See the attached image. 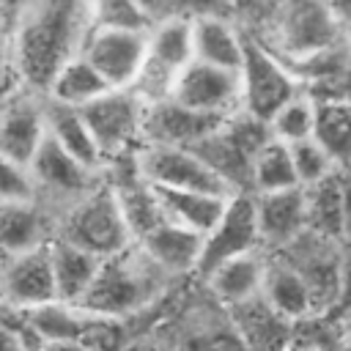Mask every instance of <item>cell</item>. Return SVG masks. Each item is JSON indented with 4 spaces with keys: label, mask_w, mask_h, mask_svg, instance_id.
<instances>
[{
    "label": "cell",
    "mask_w": 351,
    "mask_h": 351,
    "mask_svg": "<svg viewBox=\"0 0 351 351\" xmlns=\"http://www.w3.org/2000/svg\"><path fill=\"white\" fill-rule=\"evenodd\" d=\"M346 181L340 167L304 186V230L343 244L346 239Z\"/></svg>",
    "instance_id": "19"
},
{
    "label": "cell",
    "mask_w": 351,
    "mask_h": 351,
    "mask_svg": "<svg viewBox=\"0 0 351 351\" xmlns=\"http://www.w3.org/2000/svg\"><path fill=\"white\" fill-rule=\"evenodd\" d=\"M47 244V219L33 200H0V255Z\"/></svg>",
    "instance_id": "27"
},
{
    "label": "cell",
    "mask_w": 351,
    "mask_h": 351,
    "mask_svg": "<svg viewBox=\"0 0 351 351\" xmlns=\"http://www.w3.org/2000/svg\"><path fill=\"white\" fill-rule=\"evenodd\" d=\"M288 151H291V162H293V173H296L299 186H310L340 167L313 137L288 143Z\"/></svg>",
    "instance_id": "34"
},
{
    "label": "cell",
    "mask_w": 351,
    "mask_h": 351,
    "mask_svg": "<svg viewBox=\"0 0 351 351\" xmlns=\"http://www.w3.org/2000/svg\"><path fill=\"white\" fill-rule=\"evenodd\" d=\"M310 137L337 165H343L346 156H348V143H351L348 99H321V101H313V129H310Z\"/></svg>",
    "instance_id": "30"
},
{
    "label": "cell",
    "mask_w": 351,
    "mask_h": 351,
    "mask_svg": "<svg viewBox=\"0 0 351 351\" xmlns=\"http://www.w3.org/2000/svg\"><path fill=\"white\" fill-rule=\"evenodd\" d=\"M302 85L291 77L282 60L263 44L244 38L241 41V66H239V104L244 112L269 121L285 101H291Z\"/></svg>",
    "instance_id": "5"
},
{
    "label": "cell",
    "mask_w": 351,
    "mask_h": 351,
    "mask_svg": "<svg viewBox=\"0 0 351 351\" xmlns=\"http://www.w3.org/2000/svg\"><path fill=\"white\" fill-rule=\"evenodd\" d=\"M5 63H8V25L0 16V77L5 71Z\"/></svg>",
    "instance_id": "42"
},
{
    "label": "cell",
    "mask_w": 351,
    "mask_h": 351,
    "mask_svg": "<svg viewBox=\"0 0 351 351\" xmlns=\"http://www.w3.org/2000/svg\"><path fill=\"white\" fill-rule=\"evenodd\" d=\"M343 27L329 14L326 0H285L277 14V58H304L340 44Z\"/></svg>",
    "instance_id": "11"
},
{
    "label": "cell",
    "mask_w": 351,
    "mask_h": 351,
    "mask_svg": "<svg viewBox=\"0 0 351 351\" xmlns=\"http://www.w3.org/2000/svg\"><path fill=\"white\" fill-rule=\"evenodd\" d=\"M47 252H49V269H52V282H55V299L77 304L82 293L88 291V285L93 282L101 258L63 239L47 241Z\"/></svg>",
    "instance_id": "22"
},
{
    "label": "cell",
    "mask_w": 351,
    "mask_h": 351,
    "mask_svg": "<svg viewBox=\"0 0 351 351\" xmlns=\"http://www.w3.org/2000/svg\"><path fill=\"white\" fill-rule=\"evenodd\" d=\"M36 184L25 165L0 156V200H33Z\"/></svg>",
    "instance_id": "35"
},
{
    "label": "cell",
    "mask_w": 351,
    "mask_h": 351,
    "mask_svg": "<svg viewBox=\"0 0 351 351\" xmlns=\"http://www.w3.org/2000/svg\"><path fill=\"white\" fill-rule=\"evenodd\" d=\"M151 186V184H148ZM165 219L203 236L219 217L225 200L222 195H208V192H195V189H167V186H151Z\"/></svg>",
    "instance_id": "25"
},
{
    "label": "cell",
    "mask_w": 351,
    "mask_h": 351,
    "mask_svg": "<svg viewBox=\"0 0 351 351\" xmlns=\"http://www.w3.org/2000/svg\"><path fill=\"white\" fill-rule=\"evenodd\" d=\"M189 36H192V60H203L219 69L239 71L244 38L228 25L225 16H217V14L192 16Z\"/></svg>",
    "instance_id": "23"
},
{
    "label": "cell",
    "mask_w": 351,
    "mask_h": 351,
    "mask_svg": "<svg viewBox=\"0 0 351 351\" xmlns=\"http://www.w3.org/2000/svg\"><path fill=\"white\" fill-rule=\"evenodd\" d=\"M225 115L214 112H197L189 110L173 99H162L154 104L143 107V121H140V137L148 140V145H176V148H189L200 137H206L214 126L222 123Z\"/></svg>",
    "instance_id": "15"
},
{
    "label": "cell",
    "mask_w": 351,
    "mask_h": 351,
    "mask_svg": "<svg viewBox=\"0 0 351 351\" xmlns=\"http://www.w3.org/2000/svg\"><path fill=\"white\" fill-rule=\"evenodd\" d=\"M137 173L151 186H167V189H195L208 195H233V189L211 173L189 148L176 145H145L134 154Z\"/></svg>",
    "instance_id": "10"
},
{
    "label": "cell",
    "mask_w": 351,
    "mask_h": 351,
    "mask_svg": "<svg viewBox=\"0 0 351 351\" xmlns=\"http://www.w3.org/2000/svg\"><path fill=\"white\" fill-rule=\"evenodd\" d=\"M148 30L132 27H90L80 55L99 71L110 88H129L145 58Z\"/></svg>",
    "instance_id": "12"
},
{
    "label": "cell",
    "mask_w": 351,
    "mask_h": 351,
    "mask_svg": "<svg viewBox=\"0 0 351 351\" xmlns=\"http://www.w3.org/2000/svg\"><path fill=\"white\" fill-rule=\"evenodd\" d=\"M41 351H88V348L74 343V340H44Z\"/></svg>",
    "instance_id": "40"
},
{
    "label": "cell",
    "mask_w": 351,
    "mask_h": 351,
    "mask_svg": "<svg viewBox=\"0 0 351 351\" xmlns=\"http://www.w3.org/2000/svg\"><path fill=\"white\" fill-rule=\"evenodd\" d=\"M167 99L197 112L230 115V110L239 104V71L189 60L178 71Z\"/></svg>",
    "instance_id": "13"
},
{
    "label": "cell",
    "mask_w": 351,
    "mask_h": 351,
    "mask_svg": "<svg viewBox=\"0 0 351 351\" xmlns=\"http://www.w3.org/2000/svg\"><path fill=\"white\" fill-rule=\"evenodd\" d=\"M280 250H282L280 258L288 261L304 280L310 299H313V315L329 313L343 296V282H346L340 244L318 233L302 230Z\"/></svg>",
    "instance_id": "7"
},
{
    "label": "cell",
    "mask_w": 351,
    "mask_h": 351,
    "mask_svg": "<svg viewBox=\"0 0 351 351\" xmlns=\"http://www.w3.org/2000/svg\"><path fill=\"white\" fill-rule=\"evenodd\" d=\"M261 277H263V261L255 252H244L208 271L206 282L211 285L214 296L230 307L255 296L261 291Z\"/></svg>",
    "instance_id": "28"
},
{
    "label": "cell",
    "mask_w": 351,
    "mask_h": 351,
    "mask_svg": "<svg viewBox=\"0 0 351 351\" xmlns=\"http://www.w3.org/2000/svg\"><path fill=\"white\" fill-rule=\"evenodd\" d=\"M110 90V85L99 77V71L77 52L74 58H69L49 80L47 93L52 101L69 104V107H82L90 99H96L99 93Z\"/></svg>",
    "instance_id": "29"
},
{
    "label": "cell",
    "mask_w": 351,
    "mask_h": 351,
    "mask_svg": "<svg viewBox=\"0 0 351 351\" xmlns=\"http://www.w3.org/2000/svg\"><path fill=\"white\" fill-rule=\"evenodd\" d=\"M134 3L143 8V14L151 19V25H154V19L167 16V0H134Z\"/></svg>",
    "instance_id": "38"
},
{
    "label": "cell",
    "mask_w": 351,
    "mask_h": 351,
    "mask_svg": "<svg viewBox=\"0 0 351 351\" xmlns=\"http://www.w3.org/2000/svg\"><path fill=\"white\" fill-rule=\"evenodd\" d=\"M27 0H0V16L5 19V25L11 27V22H14V16L19 14V8L25 5Z\"/></svg>",
    "instance_id": "41"
},
{
    "label": "cell",
    "mask_w": 351,
    "mask_h": 351,
    "mask_svg": "<svg viewBox=\"0 0 351 351\" xmlns=\"http://www.w3.org/2000/svg\"><path fill=\"white\" fill-rule=\"evenodd\" d=\"M11 55L30 88L49 85L52 74L80 52L90 30L82 0H27L14 16Z\"/></svg>",
    "instance_id": "1"
},
{
    "label": "cell",
    "mask_w": 351,
    "mask_h": 351,
    "mask_svg": "<svg viewBox=\"0 0 351 351\" xmlns=\"http://www.w3.org/2000/svg\"><path fill=\"white\" fill-rule=\"evenodd\" d=\"M228 8V0H167V16L178 14V16H203V14H217L222 16V11Z\"/></svg>",
    "instance_id": "36"
},
{
    "label": "cell",
    "mask_w": 351,
    "mask_h": 351,
    "mask_svg": "<svg viewBox=\"0 0 351 351\" xmlns=\"http://www.w3.org/2000/svg\"><path fill=\"white\" fill-rule=\"evenodd\" d=\"M165 274L167 271H162L132 241L126 250L99 261L96 277L77 304L85 310L110 315V318H123V315L145 307L156 296Z\"/></svg>",
    "instance_id": "2"
},
{
    "label": "cell",
    "mask_w": 351,
    "mask_h": 351,
    "mask_svg": "<svg viewBox=\"0 0 351 351\" xmlns=\"http://www.w3.org/2000/svg\"><path fill=\"white\" fill-rule=\"evenodd\" d=\"M134 244L167 274L195 271V263L200 255V236L170 222V219H162L156 228H151Z\"/></svg>",
    "instance_id": "20"
},
{
    "label": "cell",
    "mask_w": 351,
    "mask_h": 351,
    "mask_svg": "<svg viewBox=\"0 0 351 351\" xmlns=\"http://www.w3.org/2000/svg\"><path fill=\"white\" fill-rule=\"evenodd\" d=\"M326 8L337 19V25L346 30V22H348V0H326Z\"/></svg>",
    "instance_id": "39"
},
{
    "label": "cell",
    "mask_w": 351,
    "mask_h": 351,
    "mask_svg": "<svg viewBox=\"0 0 351 351\" xmlns=\"http://www.w3.org/2000/svg\"><path fill=\"white\" fill-rule=\"evenodd\" d=\"M123 351H156V348L148 346V343H134V346H129V348H123Z\"/></svg>",
    "instance_id": "43"
},
{
    "label": "cell",
    "mask_w": 351,
    "mask_h": 351,
    "mask_svg": "<svg viewBox=\"0 0 351 351\" xmlns=\"http://www.w3.org/2000/svg\"><path fill=\"white\" fill-rule=\"evenodd\" d=\"M27 173L33 178V184L38 181L58 192H88L90 178H93V170L85 167L82 162H77L47 132H44L36 154L27 162Z\"/></svg>",
    "instance_id": "21"
},
{
    "label": "cell",
    "mask_w": 351,
    "mask_h": 351,
    "mask_svg": "<svg viewBox=\"0 0 351 351\" xmlns=\"http://www.w3.org/2000/svg\"><path fill=\"white\" fill-rule=\"evenodd\" d=\"M258 293L266 299V304L271 310H277L288 321H299V318L313 315V299H310L304 280L282 258L263 263V277H261Z\"/></svg>",
    "instance_id": "24"
},
{
    "label": "cell",
    "mask_w": 351,
    "mask_h": 351,
    "mask_svg": "<svg viewBox=\"0 0 351 351\" xmlns=\"http://www.w3.org/2000/svg\"><path fill=\"white\" fill-rule=\"evenodd\" d=\"M250 186L255 192H274V189H288V186H299L296 173H293V162H291V151L288 143L269 137L261 151L252 156V167H250Z\"/></svg>",
    "instance_id": "31"
},
{
    "label": "cell",
    "mask_w": 351,
    "mask_h": 351,
    "mask_svg": "<svg viewBox=\"0 0 351 351\" xmlns=\"http://www.w3.org/2000/svg\"><path fill=\"white\" fill-rule=\"evenodd\" d=\"M266 123H269L271 137H277L282 143H296V140L310 137V129H313V101H310V96L296 93Z\"/></svg>",
    "instance_id": "32"
},
{
    "label": "cell",
    "mask_w": 351,
    "mask_h": 351,
    "mask_svg": "<svg viewBox=\"0 0 351 351\" xmlns=\"http://www.w3.org/2000/svg\"><path fill=\"white\" fill-rule=\"evenodd\" d=\"M269 137V123L241 110L236 115H225L222 123L214 126L197 143H192L189 151L211 173H217L233 192H247L252 156Z\"/></svg>",
    "instance_id": "3"
},
{
    "label": "cell",
    "mask_w": 351,
    "mask_h": 351,
    "mask_svg": "<svg viewBox=\"0 0 351 351\" xmlns=\"http://www.w3.org/2000/svg\"><path fill=\"white\" fill-rule=\"evenodd\" d=\"M0 104H3V99H0Z\"/></svg>",
    "instance_id": "44"
},
{
    "label": "cell",
    "mask_w": 351,
    "mask_h": 351,
    "mask_svg": "<svg viewBox=\"0 0 351 351\" xmlns=\"http://www.w3.org/2000/svg\"><path fill=\"white\" fill-rule=\"evenodd\" d=\"M44 129L60 148H66L85 167L96 170L101 165V154H99V148H96V143H93L77 107H69V104L49 99V104L44 107Z\"/></svg>",
    "instance_id": "26"
},
{
    "label": "cell",
    "mask_w": 351,
    "mask_h": 351,
    "mask_svg": "<svg viewBox=\"0 0 351 351\" xmlns=\"http://www.w3.org/2000/svg\"><path fill=\"white\" fill-rule=\"evenodd\" d=\"M230 313H233V326H236V335L244 351H285L288 348L293 321L271 310L261 293L239 304H230Z\"/></svg>",
    "instance_id": "18"
},
{
    "label": "cell",
    "mask_w": 351,
    "mask_h": 351,
    "mask_svg": "<svg viewBox=\"0 0 351 351\" xmlns=\"http://www.w3.org/2000/svg\"><path fill=\"white\" fill-rule=\"evenodd\" d=\"M58 239H63L96 258L115 255L132 244V233L121 217V208H118L110 186L88 192L85 200H80L63 219Z\"/></svg>",
    "instance_id": "6"
},
{
    "label": "cell",
    "mask_w": 351,
    "mask_h": 351,
    "mask_svg": "<svg viewBox=\"0 0 351 351\" xmlns=\"http://www.w3.org/2000/svg\"><path fill=\"white\" fill-rule=\"evenodd\" d=\"M0 351H25V346L19 343L8 318H0Z\"/></svg>",
    "instance_id": "37"
},
{
    "label": "cell",
    "mask_w": 351,
    "mask_h": 351,
    "mask_svg": "<svg viewBox=\"0 0 351 351\" xmlns=\"http://www.w3.org/2000/svg\"><path fill=\"white\" fill-rule=\"evenodd\" d=\"M44 110L30 96H11L0 104V156L27 167L44 137Z\"/></svg>",
    "instance_id": "17"
},
{
    "label": "cell",
    "mask_w": 351,
    "mask_h": 351,
    "mask_svg": "<svg viewBox=\"0 0 351 351\" xmlns=\"http://www.w3.org/2000/svg\"><path fill=\"white\" fill-rule=\"evenodd\" d=\"M252 206L258 239L271 247H282L304 230V186L258 192Z\"/></svg>",
    "instance_id": "16"
},
{
    "label": "cell",
    "mask_w": 351,
    "mask_h": 351,
    "mask_svg": "<svg viewBox=\"0 0 351 351\" xmlns=\"http://www.w3.org/2000/svg\"><path fill=\"white\" fill-rule=\"evenodd\" d=\"M90 27H132L148 30L151 19L134 0H82Z\"/></svg>",
    "instance_id": "33"
},
{
    "label": "cell",
    "mask_w": 351,
    "mask_h": 351,
    "mask_svg": "<svg viewBox=\"0 0 351 351\" xmlns=\"http://www.w3.org/2000/svg\"><path fill=\"white\" fill-rule=\"evenodd\" d=\"M192 60V36H189V19L186 16H165L156 19V27H148L145 38V58L132 80L129 90L143 101L154 104L170 96V88L178 77V71Z\"/></svg>",
    "instance_id": "4"
},
{
    "label": "cell",
    "mask_w": 351,
    "mask_h": 351,
    "mask_svg": "<svg viewBox=\"0 0 351 351\" xmlns=\"http://www.w3.org/2000/svg\"><path fill=\"white\" fill-rule=\"evenodd\" d=\"M258 241L261 239H258V225H255L252 195L233 192L225 200L217 222L200 236V255H197L195 271L206 277L219 263H225L236 255L252 252Z\"/></svg>",
    "instance_id": "9"
},
{
    "label": "cell",
    "mask_w": 351,
    "mask_h": 351,
    "mask_svg": "<svg viewBox=\"0 0 351 351\" xmlns=\"http://www.w3.org/2000/svg\"><path fill=\"white\" fill-rule=\"evenodd\" d=\"M143 107L145 104L129 88H110L88 104L77 107L101 159L126 154L132 148V143L140 137Z\"/></svg>",
    "instance_id": "8"
},
{
    "label": "cell",
    "mask_w": 351,
    "mask_h": 351,
    "mask_svg": "<svg viewBox=\"0 0 351 351\" xmlns=\"http://www.w3.org/2000/svg\"><path fill=\"white\" fill-rule=\"evenodd\" d=\"M0 296L14 310H30L55 299L47 244L8 255L5 266L0 269Z\"/></svg>",
    "instance_id": "14"
}]
</instances>
